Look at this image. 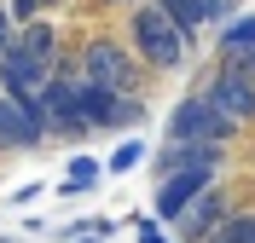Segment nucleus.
<instances>
[{
  "label": "nucleus",
  "mask_w": 255,
  "mask_h": 243,
  "mask_svg": "<svg viewBox=\"0 0 255 243\" xmlns=\"http://www.w3.org/2000/svg\"><path fill=\"white\" fill-rule=\"evenodd\" d=\"M0 243H17V238H0Z\"/></svg>",
  "instance_id": "17"
},
{
  "label": "nucleus",
  "mask_w": 255,
  "mask_h": 243,
  "mask_svg": "<svg viewBox=\"0 0 255 243\" xmlns=\"http://www.w3.org/2000/svg\"><path fill=\"white\" fill-rule=\"evenodd\" d=\"M221 220H226V197L209 185V191H197V197L186 203V214H180L174 226H180V238H186V243H203L209 232L221 226Z\"/></svg>",
  "instance_id": "7"
},
{
  "label": "nucleus",
  "mask_w": 255,
  "mask_h": 243,
  "mask_svg": "<svg viewBox=\"0 0 255 243\" xmlns=\"http://www.w3.org/2000/svg\"><path fill=\"white\" fill-rule=\"evenodd\" d=\"M41 139H47V128L29 116L23 98H0V145L6 151H29V145H41Z\"/></svg>",
  "instance_id": "8"
},
{
  "label": "nucleus",
  "mask_w": 255,
  "mask_h": 243,
  "mask_svg": "<svg viewBox=\"0 0 255 243\" xmlns=\"http://www.w3.org/2000/svg\"><path fill=\"white\" fill-rule=\"evenodd\" d=\"M250 243H255V232H250Z\"/></svg>",
  "instance_id": "19"
},
{
  "label": "nucleus",
  "mask_w": 255,
  "mask_h": 243,
  "mask_svg": "<svg viewBox=\"0 0 255 243\" xmlns=\"http://www.w3.org/2000/svg\"><path fill=\"white\" fill-rule=\"evenodd\" d=\"M76 70H81L76 81L105 87V93H128V87H133V58H128L116 41H87V52H81Z\"/></svg>",
  "instance_id": "4"
},
{
  "label": "nucleus",
  "mask_w": 255,
  "mask_h": 243,
  "mask_svg": "<svg viewBox=\"0 0 255 243\" xmlns=\"http://www.w3.org/2000/svg\"><path fill=\"white\" fill-rule=\"evenodd\" d=\"M133 52H139L145 64H157V70H174L180 58H186V35H180L157 6H139V12H133Z\"/></svg>",
  "instance_id": "1"
},
{
  "label": "nucleus",
  "mask_w": 255,
  "mask_h": 243,
  "mask_svg": "<svg viewBox=\"0 0 255 243\" xmlns=\"http://www.w3.org/2000/svg\"><path fill=\"white\" fill-rule=\"evenodd\" d=\"M203 98L226 116V122H232V128H238V122H255V81L238 76V70H221V76L209 81V93H203Z\"/></svg>",
  "instance_id": "5"
},
{
  "label": "nucleus",
  "mask_w": 255,
  "mask_h": 243,
  "mask_svg": "<svg viewBox=\"0 0 255 243\" xmlns=\"http://www.w3.org/2000/svg\"><path fill=\"white\" fill-rule=\"evenodd\" d=\"M250 232H255V214H232V220H221L203 243H250Z\"/></svg>",
  "instance_id": "11"
},
{
  "label": "nucleus",
  "mask_w": 255,
  "mask_h": 243,
  "mask_svg": "<svg viewBox=\"0 0 255 243\" xmlns=\"http://www.w3.org/2000/svg\"><path fill=\"white\" fill-rule=\"evenodd\" d=\"M139 98L128 93H105V87H87V81H76V122L81 128H133L139 122Z\"/></svg>",
  "instance_id": "3"
},
{
  "label": "nucleus",
  "mask_w": 255,
  "mask_h": 243,
  "mask_svg": "<svg viewBox=\"0 0 255 243\" xmlns=\"http://www.w3.org/2000/svg\"><path fill=\"white\" fill-rule=\"evenodd\" d=\"M12 41H17L23 52H29V58H35L41 70H52V64H58V35H52V23H47V17H29V23H23V29L12 35Z\"/></svg>",
  "instance_id": "9"
},
{
  "label": "nucleus",
  "mask_w": 255,
  "mask_h": 243,
  "mask_svg": "<svg viewBox=\"0 0 255 243\" xmlns=\"http://www.w3.org/2000/svg\"><path fill=\"white\" fill-rule=\"evenodd\" d=\"M93 179H99V162H93V157H76V162H70V179H64V191H81V185H93Z\"/></svg>",
  "instance_id": "13"
},
{
  "label": "nucleus",
  "mask_w": 255,
  "mask_h": 243,
  "mask_svg": "<svg viewBox=\"0 0 255 243\" xmlns=\"http://www.w3.org/2000/svg\"><path fill=\"white\" fill-rule=\"evenodd\" d=\"M157 12L168 17V23H174L180 35H191L197 23H209V17H221L226 6H221V0H157Z\"/></svg>",
  "instance_id": "10"
},
{
  "label": "nucleus",
  "mask_w": 255,
  "mask_h": 243,
  "mask_svg": "<svg viewBox=\"0 0 255 243\" xmlns=\"http://www.w3.org/2000/svg\"><path fill=\"white\" fill-rule=\"evenodd\" d=\"M87 243H99V238H87Z\"/></svg>",
  "instance_id": "18"
},
{
  "label": "nucleus",
  "mask_w": 255,
  "mask_h": 243,
  "mask_svg": "<svg viewBox=\"0 0 255 243\" xmlns=\"http://www.w3.org/2000/svg\"><path fill=\"white\" fill-rule=\"evenodd\" d=\"M35 12H41V0H12V17H23V23H29Z\"/></svg>",
  "instance_id": "14"
},
{
  "label": "nucleus",
  "mask_w": 255,
  "mask_h": 243,
  "mask_svg": "<svg viewBox=\"0 0 255 243\" xmlns=\"http://www.w3.org/2000/svg\"><path fill=\"white\" fill-rule=\"evenodd\" d=\"M6 41H12V12L0 6V52H6Z\"/></svg>",
  "instance_id": "15"
},
{
  "label": "nucleus",
  "mask_w": 255,
  "mask_h": 243,
  "mask_svg": "<svg viewBox=\"0 0 255 243\" xmlns=\"http://www.w3.org/2000/svg\"><path fill=\"white\" fill-rule=\"evenodd\" d=\"M139 243H168V238H162L157 226H139Z\"/></svg>",
  "instance_id": "16"
},
{
  "label": "nucleus",
  "mask_w": 255,
  "mask_h": 243,
  "mask_svg": "<svg viewBox=\"0 0 255 243\" xmlns=\"http://www.w3.org/2000/svg\"><path fill=\"white\" fill-rule=\"evenodd\" d=\"M168 139H174V145H226V139H232V122L197 93V98H180V104H174Z\"/></svg>",
  "instance_id": "2"
},
{
  "label": "nucleus",
  "mask_w": 255,
  "mask_h": 243,
  "mask_svg": "<svg viewBox=\"0 0 255 243\" xmlns=\"http://www.w3.org/2000/svg\"><path fill=\"white\" fill-rule=\"evenodd\" d=\"M209 179H215V168H180V174H168L157 185V214H162V220H180L191 197L209 191Z\"/></svg>",
  "instance_id": "6"
},
{
  "label": "nucleus",
  "mask_w": 255,
  "mask_h": 243,
  "mask_svg": "<svg viewBox=\"0 0 255 243\" xmlns=\"http://www.w3.org/2000/svg\"><path fill=\"white\" fill-rule=\"evenodd\" d=\"M139 162H145V145H139V139H122L116 157H111V174H133Z\"/></svg>",
  "instance_id": "12"
}]
</instances>
